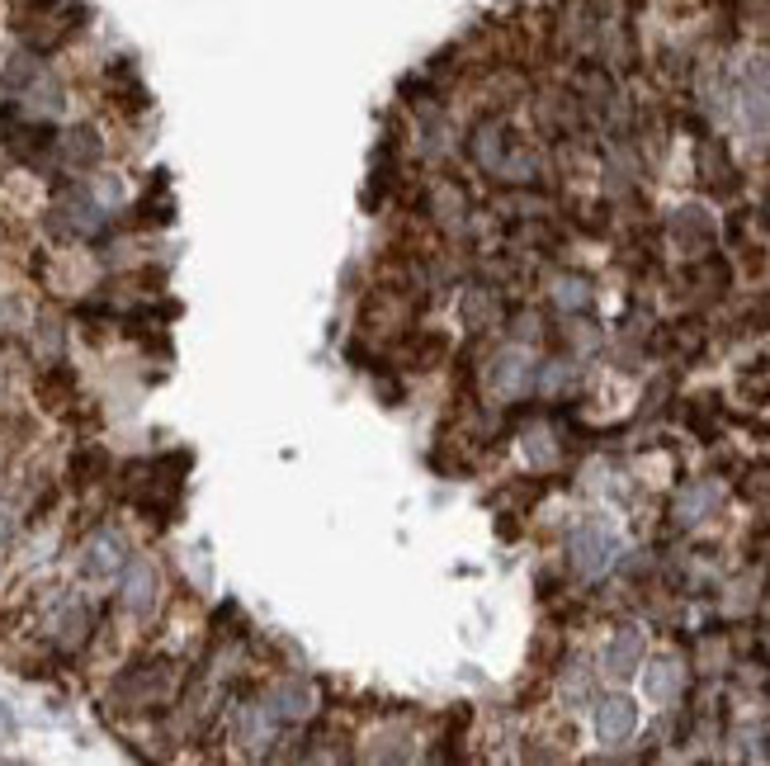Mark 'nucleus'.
<instances>
[{"instance_id": "nucleus-15", "label": "nucleus", "mask_w": 770, "mask_h": 766, "mask_svg": "<svg viewBox=\"0 0 770 766\" xmlns=\"http://www.w3.org/2000/svg\"><path fill=\"white\" fill-rule=\"evenodd\" d=\"M558 303H563V308H587V303H591L587 284H581V279H563V284H558Z\"/></svg>"}, {"instance_id": "nucleus-13", "label": "nucleus", "mask_w": 770, "mask_h": 766, "mask_svg": "<svg viewBox=\"0 0 770 766\" xmlns=\"http://www.w3.org/2000/svg\"><path fill=\"white\" fill-rule=\"evenodd\" d=\"M714 506H719V488H714V482H695V488L676 502V516L681 520H700L705 511H714Z\"/></svg>"}, {"instance_id": "nucleus-14", "label": "nucleus", "mask_w": 770, "mask_h": 766, "mask_svg": "<svg viewBox=\"0 0 770 766\" xmlns=\"http://www.w3.org/2000/svg\"><path fill=\"white\" fill-rule=\"evenodd\" d=\"M672 227H676V237H690V241H709V237H714V223H709L700 208H681Z\"/></svg>"}, {"instance_id": "nucleus-2", "label": "nucleus", "mask_w": 770, "mask_h": 766, "mask_svg": "<svg viewBox=\"0 0 770 766\" xmlns=\"http://www.w3.org/2000/svg\"><path fill=\"white\" fill-rule=\"evenodd\" d=\"M737 105H743V123L751 133H766L770 128V57H751L743 71V85H737Z\"/></svg>"}, {"instance_id": "nucleus-8", "label": "nucleus", "mask_w": 770, "mask_h": 766, "mask_svg": "<svg viewBox=\"0 0 770 766\" xmlns=\"http://www.w3.org/2000/svg\"><path fill=\"white\" fill-rule=\"evenodd\" d=\"M176 218V199L166 194V170H156V180L147 184V194L133 204V223L137 227H161Z\"/></svg>"}, {"instance_id": "nucleus-7", "label": "nucleus", "mask_w": 770, "mask_h": 766, "mask_svg": "<svg viewBox=\"0 0 770 766\" xmlns=\"http://www.w3.org/2000/svg\"><path fill=\"white\" fill-rule=\"evenodd\" d=\"M605 672L615 681H629L638 672V662H643V630H619L615 638L605 644Z\"/></svg>"}, {"instance_id": "nucleus-10", "label": "nucleus", "mask_w": 770, "mask_h": 766, "mask_svg": "<svg viewBox=\"0 0 770 766\" xmlns=\"http://www.w3.org/2000/svg\"><path fill=\"white\" fill-rule=\"evenodd\" d=\"M488 379H492L496 393H520L525 383H530V355H525V350H502L492 360Z\"/></svg>"}, {"instance_id": "nucleus-9", "label": "nucleus", "mask_w": 770, "mask_h": 766, "mask_svg": "<svg viewBox=\"0 0 770 766\" xmlns=\"http://www.w3.org/2000/svg\"><path fill=\"white\" fill-rule=\"evenodd\" d=\"M269 719H308L312 715V686H308V681H284V686L275 691V695H269Z\"/></svg>"}, {"instance_id": "nucleus-5", "label": "nucleus", "mask_w": 770, "mask_h": 766, "mask_svg": "<svg viewBox=\"0 0 770 766\" xmlns=\"http://www.w3.org/2000/svg\"><path fill=\"white\" fill-rule=\"evenodd\" d=\"M123 610L133 620H152V610H156V573H152V563H128L123 567Z\"/></svg>"}, {"instance_id": "nucleus-3", "label": "nucleus", "mask_w": 770, "mask_h": 766, "mask_svg": "<svg viewBox=\"0 0 770 766\" xmlns=\"http://www.w3.org/2000/svg\"><path fill=\"white\" fill-rule=\"evenodd\" d=\"M123 567H128V544L113 530H95L85 539V559H81L85 577H119Z\"/></svg>"}, {"instance_id": "nucleus-1", "label": "nucleus", "mask_w": 770, "mask_h": 766, "mask_svg": "<svg viewBox=\"0 0 770 766\" xmlns=\"http://www.w3.org/2000/svg\"><path fill=\"white\" fill-rule=\"evenodd\" d=\"M567 549H573V567L581 577H601L619 559V535L610 530L605 520H581L573 530V544H567Z\"/></svg>"}, {"instance_id": "nucleus-16", "label": "nucleus", "mask_w": 770, "mask_h": 766, "mask_svg": "<svg viewBox=\"0 0 770 766\" xmlns=\"http://www.w3.org/2000/svg\"><path fill=\"white\" fill-rule=\"evenodd\" d=\"M5 738H14V719H10V709L0 705V743H5Z\"/></svg>"}, {"instance_id": "nucleus-11", "label": "nucleus", "mask_w": 770, "mask_h": 766, "mask_svg": "<svg viewBox=\"0 0 770 766\" xmlns=\"http://www.w3.org/2000/svg\"><path fill=\"white\" fill-rule=\"evenodd\" d=\"M105 468H109V454L99 450V445H85V450L71 454L67 478H71V488H91V482L105 478Z\"/></svg>"}, {"instance_id": "nucleus-6", "label": "nucleus", "mask_w": 770, "mask_h": 766, "mask_svg": "<svg viewBox=\"0 0 770 766\" xmlns=\"http://www.w3.org/2000/svg\"><path fill=\"white\" fill-rule=\"evenodd\" d=\"M634 723H638V709L629 695H605L595 705V733H601V743H624L634 733Z\"/></svg>"}, {"instance_id": "nucleus-12", "label": "nucleus", "mask_w": 770, "mask_h": 766, "mask_svg": "<svg viewBox=\"0 0 770 766\" xmlns=\"http://www.w3.org/2000/svg\"><path fill=\"white\" fill-rule=\"evenodd\" d=\"M648 695H652V701H662V705H672L681 695V662H672V658L652 662L648 667Z\"/></svg>"}, {"instance_id": "nucleus-4", "label": "nucleus", "mask_w": 770, "mask_h": 766, "mask_svg": "<svg viewBox=\"0 0 770 766\" xmlns=\"http://www.w3.org/2000/svg\"><path fill=\"white\" fill-rule=\"evenodd\" d=\"M57 156L71 166V170H95L105 161V137L95 133V123H76L67 133H57Z\"/></svg>"}]
</instances>
